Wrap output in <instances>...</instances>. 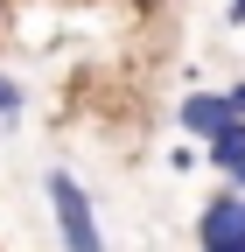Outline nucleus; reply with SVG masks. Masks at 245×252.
Listing matches in <instances>:
<instances>
[{
  "label": "nucleus",
  "instance_id": "nucleus-6",
  "mask_svg": "<svg viewBox=\"0 0 245 252\" xmlns=\"http://www.w3.org/2000/svg\"><path fill=\"white\" fill-rule=\"evenodd\" d=\"M231 21H238V28H245V0H231Z\"/></svg>",
  "mask_w": 245,
  "mask_h": 252
},
{
  "label": "nucleus",
  "instance_id": "nucleus-4",
  "mask_svg": "<svg viewBox=\"0 0 245 252\" xmlns=\"http://www.w3.org/2000/svg\"><path fill=\"white\" fill-rule=\"evenodd\" d=\"M210 168H224V175H238L245 168V119H231L217 140H210Z\"/></svg>",
  "mask_w": 245,
  "mask_h": 252
},
{
  "label": "nucleus",
  "instance_id": "nucleus-3",
  "mask_svg": "<svg viewBox=\"0 0 245 252\" xmlns=\"http://www.w3.org/2000/svg\"><path fill=\"white\" fill-rule=\"evenodd\" d=\"M231 119H238L231 112V91H189V98H182V133L189 140H217Z\"/></svg>",
  "mask_w": 245,
  "mask_h": 252
},
{
  "label": "nucleus",
  "instance_id": "nucleus-2",
  "mask_svg": "<svg viewBox=\"0 0 245 252\" xmlns=\"http://www.w3.org/2000/svg\"><path fill=\"white\" fill-rule=\"evenodd\" d=\"M196 245L203 252H245V189H217L196 217Z\"/></svg>",
  "mask_w": 245,
  "mask_h": 252
},
{
  "label": "nucleus",
  "instance_id": "nucleus-1",
  "mask_svg": "<svg viewBox=\"0 0 245 252\" xmlns=\"http://www.w3.org/2000/svg\"><path fill=\"white\" fill-rule=\"evenodd\" d=\"M49 203H56L63 252H105V238H98V210H91V196H84V182H77V175L49 168Z\"/></svg>",
  "mask_w": 245,
  "mask_h": 252
},
{
  "label": "nucleus",
  "instance_id": "nucleus-5",
  "mask_svg": "<svg viewBox=\"0 0 245 252\" xmlns=\"http://www.w3.org/2000/svg\"><path fill=\"white\" fill-rule=\"evenodd\" d=\"M0 119H21V84L0 77Z\"/></svg>",
  "mask_w": 245,
  "mask_h": 252
}]
</instances>
